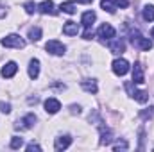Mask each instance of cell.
Instances as JSON below:
<instances>
[{"label": "cell", "mask_w": 154, "mask_h": 152, "mask_svg": "<svg viewBox=\"0 0 154 152\" xmlns=\"http://www.w3.org/2000/svg\"><path fill=\"white\" fill-rule=\"evenodd\" d=\"M131 43H133V47H136L140 50H151L152 48V41L145 36H142L136 29L131 32Z\"/></svg>", "instance_id": "1"}, {"label": "cell", "mask_w": 154, "mask_h": 152, "mask_svg": "<svg viewBox=\"0 0 154 152\" xmlns=\"http://www.w3.org/2000/svg\"><path fill=\"white\" fill-rule=\"evenodd\" d=\"M125 90L129 91V95H131L136 102H140V104L149 102V93H147V91H140V90L133 88V82H125Z\"/></svg>", "instance_id": "2"}, {"label": "cell", "mask_w": 154, "mask_h": 152, "mask_svg": "<svg viewBox=\"0 0 154 152\" xmlns=\"http://www.w3.org/2000/svg\"><path fill=\"white\" fill-rule=\"evenodd\" d=\"M2 45L7 47V48H23L25 47V41L20 38L18 34H9L2 39Z\"/></svg>", "instance_id": "3"}, {"label": "cell", "mask_w": 154, "mask_h": 152, "mask_svg": "<svg viewBox=\"0 0 154 152\" xmlns=\"http://www.w3.org/2000/svg\"><path fill=\"white\" fill-rule=\"evenodd\" d=\"M45 48H47V52H50V54H54V56H63L65 50H66V47H65L61 41H57V39H50V41L45 45Z\"/></svg>", "instance_id": "4"}, {"label": "cell", "mask_w": 154, "mask_h": 152, "mask_svg": "<svg viewBox=\"0 0 154 152\" xmlns=\"http://www.w3.org/2000/svg\"><path fill=\"white\" fill-rule=\"evenodd\" d=\"M113 72H115L116 75H125V74L129 72V63H127L124 57L115 59V61H113Z\"/></svg>", "instance_id": "5"}, {"label": "cell", "mask_w": 154, "mask_h": 152, "mask_svg": "<svg viewBox=\"0 0 154 152\" xmlns=\"http://www.w3.org/2000/svg\"><path fill=\"white\" fill-rule=\"evenodd\" d=\"M34 122H36V114H34V113H29L27 116H23L22 120H18L16 129H31V127L34 125Z\"/></svg>", "instance_id": "6"}, {"label": "cell", "mask_w": 154, "mask_h": 152, "mask_svg": "<svg viewBox=\"0 0 154 152\" xmlns=\"http://www.w3.org/2000/svg\"><path fill=\"white\" fill-rule=\"evenodd\" d=\"M133 82H134V84L145 82V77H143V65H142V63H134V68H133Z\"/></svg>", "instance_id": "7"}, {"label": "cell", "mask_w": 154, "mask_h": 152, "mask_svg": "<svg viewBox=\"0 0 154 152\" xmlns=\"http://www.w3.org/2000/svg\"><path fill=\"white\" fill-rule=\"evenodd\" d=\"M99 38H102V39L115 38V29H113L109 23H102V25L99 27Z\"/></svg>", "instance_id": "8"}, {"label": "cell", "mask_w": 154, "mask_h": 152, "mask_svg": "<svg viewBox=\"0 0 154 152\" xmlns=\"http://www.w3.org/2000/svg\"><path fill=\"white\" fill-rule=\"evenodd\" d=\"M59 109H61V102L59 100H56V99H47L45 100V111L48 114H56Z\"/></svg>", "instance_id": "9"}, {"label": "cell", "mask_w": 154, "mask_h": 152, "mask_svg": "<svg viewBox=\"0 0 154 152\" xmlns=\"http://www.w3.org/2000/svg\"><path fill=\"white\" fill-rule=\"evenodd\" d=\"M16 72H18V65H16L14 61H11V63L4 65V68L0 70V74H2V77H5V79H11V77L14 75Z\"/></svg>", "instance_id": "10"}, {"label": "cell", "mask_w": 154, "mask_h": 152, "mask_svg": "<svg viewBox=\"0 0 154 152\" xmlns=\"http://www.w3.org/2000/svg\"><path fill=\"white\" fill-rule=\"evenodd\" d=\"M70 143H72V138H70L68 134H65V136L56 138L54 147H56V150H65V149H68V147H70Z\"/></svg>", "instance_id": "11"}, {"label": "cell", "mask_w": 154, "mask_h": 152, "mask_svg": "<svg viewBox=\"0 0 154 152\" xmlns=\"http://www.w3.org/2000/svg\"><path fill=\"white\" fill-rule=\"evenodd\" d=\"M38 11L43 14H57V11L54 9V2L52 0H45L38 5Z\"/></svg>", "instance_id": "12"}, {"label": "cell", "mask_w": 154, "mask_h": 152, "mask_svg": "<svg viewBox=\"0 0 154 152\" xmlns=\"http://www.w3.org/2000/svg\"><path fill=\"white\" fill-rule=\"evenodd\" d=\"M81 86H82V90L84 91H88V93H97V81H93V79H86V81H81Z\"/></svg>", "instance_id": "13"}, {"label": "cell", "mask_w": 154, "mask_h": 152, "mask_svg": "<svg viewBox=\"0 0 154 152\" xmlns=\"http://www.w3.org/2000/svg\"><path fill=\"white\" fill-rule=\"evenodd\" d=\"M63 32H65L66 36H77V32H79V25H77L75 22H66V23L63 25Z\"/></svg>", "instance_id": "14"}, {"label": "cell", "mask_w": 154, "mask_h": 152, "mask_svg": "<svg viewBox=\"0 0 154 152\" xmlns=\"http://www.w3.org/2000/svg\"><path fill=\"white\" fill-rule=\"evenodd\" d=\"M100 127V145H109L111 143V131L104 125H99Z\"/></svg>", "instance_id": "15"}, {"label": "cell", "mask_w": 154, "mask_h": 152, "mask_svg": "<svg viewBox=\"0 0 154 152\" xmlns=\"http://www.w3.org/2000/svg\"><path fill=\"white\" fill-rule=\"evenodd\" d=\"M38 75H39V61L38 59H31V63H29V77L38 79Z\"/></svg>", "instance_id": "16"}, {"label": "cell", "mask_w": 154, "mask_h": 152, "mask_svg": "<svg viewBox=\"0 0 154 152\" xmlns=\"http://www.w3.org/2000/svg\"><path fill=\"white\" fill-rule=\"evenodd\" d=\"M109 50L113 52V54H122L124 50H125V43L122 41V39H115V41H111V45H109Z\"/></svg>", "instance_id": "17"}, {"label": "cell", "mask_w": 154, "mask_h": 152, "mask_svg": "<svg viewBox=\"0 0 154 152\" xmlns=\"http://www.w3.org/2000/svg\"><path fill=\"white\" fill-rule=\"evenodd\" d=\"M95 13L93 11H86L84 14H82V20H81V23L84 25V27H91L93 25V22H95Z\"/></svg>", "instance_id": "18"}, {"label": "cell", "mask_w": 154, "mask_h": 152, "mask_svg": "<svg viewBox=\"0 0 154 152\" xmlns=\"http://www.w3.org/2000/svg\"><path fill=\"white\" fill-rule=\"evenodd\" d=\"M63 13H66V14H74L77 9H75V4L74 2H63L61 4V7H59Z\"/></svg>", "instance_id": "19"}, {"label": "cell", "mask_w": 154, "mask_h": 152, "mask_svg": "<svg viewBox=\"0 0 154 152\" xmlns=\"http://www.w3.org/2000/svg\"><path fill=\"white\" fill-rule=\"evenodd\" d=\"M143 20L145 22H154V5H145L143 7Z\"/></svg>", "instance_id": "20"}, {"label": "cell", "mask_w": 154, "mask_h": 152, "mask_svg": "<svg viewBox=\"0 0 154 152\" xmlns=\"http://www.w3.org/2000/svg\"><path fill=\"white\" fill-rule=\"evenodd\" d=\"M29 39H31V41H39V39H41V29H39V27L29 29Z\"/></svg>", "instance_id": "21"}, {"label": "cell", "mask_w": 154, "mask_h": 152, "mask_svg": "<svg viewBox=\"0 0 154 152\" xmlns=\"http://www.w3.org/2000/svg\"><path fill=\"white\" fill-rule=\"evenodd\" d=\"M20 147H23V138L13 136V140H11V149H20Z\"/></svg>", "instance_id": "22"}, {"label": "cell", "mask_w": 154, "mask_h": 152, "mask_svg": "<svg viewBox=\"0 0 154 152\" xmlns=\"http://www.w3.org/2000/svg\"><path fill=\"white\" fill-rule=\"evenodd\" d=\"M100 5H102V9H104V11H108V13H111V14L115 13V5H113L109 0H102V4H100Z\"/></svg>", "instance_id": "23"}, {"label": "cell", "mask_w": 154, "mask_h": 152, "mask_svg": "<svg viewBox=\"0 0 154 152\" xmlns=\"http://www.w3.org/2000/svg\"><path fill=\"white\" fill-rule=\"evenodd\" d=\"M23 7H25V11H27V13H29V14H32V13H34V11H36V9H38V5H36V4H34V2H27V4H25V5H23Z\"/></svg>", "instance_id": "24"}, {"label": "cell", "mask_w": 154, "mask_h": 152, "mask_svg": "<svg viewBox=\"0 0 154 152\" xmlns=\"http://www.w3.org/2000/svg\"><path fill=\"white\" fill-rule=\"evenodd\" d=\"M0 113H11V104L9 102H0Z\"/></svg>", "instance_id": "25"}, {"label": "cell", "mask_w": 154, "mask_h": 152, "mask_svg": "<svg viewBox=\"0 0 154 152\" xmlns=\"http://www.w3.org/2000/svg\"><path fill=\"white\" fill-rule=\"evenodd\" d=\"M113 149H115V150H120V149H124V150H125V149H127V143H125V141H118V143L113 145Z\"/></svg>", "instance_id": "26"}, {"label": "cell", "mask_w": 154, "mask_h": 152, "mask_svg": "<svg viewBox=\"0 0 154 152\" xmlns=\"http://www.w3.org/2000/svg\"><path fill=\"white\" fill-rule=\"evenodd\" d=\"M142 118H151L152 116V108H149V109H145V111H142Z\"/></svg>", "instance_id": "27"}, {"label": "cell", "mask_w": 154, "mask_h": 152, "mask_svg": "<svg viewBox=\"0 0 154 152\" xmlns=\"http://www.w3.org/2000/svg\"><path fill=\"white\" fill-rule=\"evenodd\" d=\"M115 4L118 5V7H122V9H125V7L129 5V2H127V0H115Z\"/></svg>", "instance_id": "28"}, {"label": "cell", "mask_w": 154, "mask_h": 152, "mask_svg": "<svg viewBox=\"0 0 154 152\" xmlns=\"http://www.w3.org/2000/svg\"><path fill=\"white\" fill-rule=\"evenodd\" d=\"M27 150H41V147H39L38 143H34V141H32V143H29V145H27Z\"/></svg>", "instance_id": "29"}, {"label": "cell", "mask_w": 154, "mask_h": 152, "mask_svg": "<svg viewBox=\"0 0 154 152\" xmlns=\"http://www.w3.org/2000/svg\"><path fill=\"white\" fill-rule=\"evenodd\" d=\"M5 13H7V9H5L4 5H0V18H4V16H5Z\"/></svg>", "instance_id": "30"}, {"label": "cell", "mask_w": 154, "mask_h": 152, "mask_svg": "<svg viewBox=\"0 0 154 152\" xmlns=\"http://www.w3.org/2000/svg\"><path fill=\"white\" fill-rule=\"evenodd\" d=\"M38 102H39L38 97H31V99H29V104H38Z\"/></svg>", "instance_id": "31"}, {"label": "cell", "mask_w": 154, "mask_h": 152, "mask_svg": "<svg viewBox=\"0 0 154 152\" xmlns=\"http://www.w3.org/2000/svg\"><path fill=\"white\" fill-rule=\"evenodd\" d=\"M77 2H81V4H91V0H77Z\"/></svg>", "instance_id": "32"}, {"label": "cell", "mask_w": 154, "mask_h": 152, "mask_svg": "<svg viewBox=\"0 0 154 152\" xmlns=\"http://www.w3.org/2000/svg\"><path fill=\"white\" fill-rule=\"evenodd\" d=\"M151 36H152V38H154V29H152V31H151Z\"/></svg>", "instance_id": "33"}]
</instances>
